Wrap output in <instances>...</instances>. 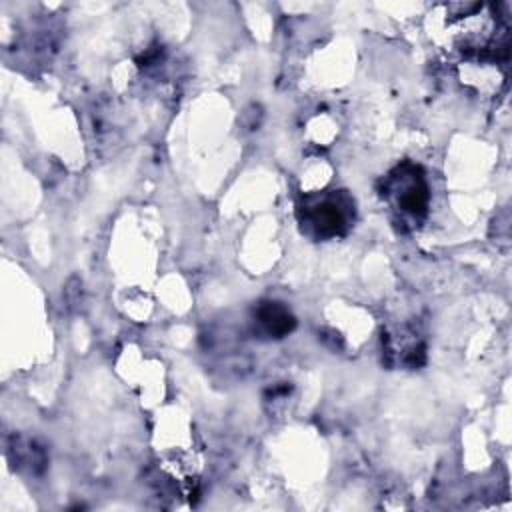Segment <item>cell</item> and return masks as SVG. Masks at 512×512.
Masks as SVG:
<instances>
[{"instance_id":"obj_1","label":"cell","mask_w":512,"mask_h":512,"mask_svg":"<svg viewBox=\"0 0 512 512\" xmlns=\"http://www.w3.org/2000/svg\"><path fill=\"white\" fill-rule=\"evenodd\" d=\"M382 194L402 218L420 220L428 210V182L424 178L422 168L412 162L398 164L386 176Z\"/></svg>"},{"instance_id":"obj_2","label":"cell","mask_w":512,"mask_h":512,"mask_svg":"<svg viewBox=\"0 0 512 512\" xmlns=\"http://www.w3.org/2000/svg\"><path fill=\"white\" fill-rule=\"evenodd\" d=\"M300 222L316 238H334L348 230L354 216V202L344 192H330L320 198H308L300 208Z\"/></svg>"},{"instance_id":"obj_3","label":"cell","mask_w":512,"mask_h":512,"mask_svg":"<svg viewBox=\"0 0 512 512\" xmlns=\"http://www.w3.org/2000/svg\"><path fill=\"white\" fill-rule=\"evenodd\" d=\"M254 318L260 330L270 338H282L290 334L296 326V318L292 316V312L282 302L276 300L260 302L258 308L254 310Z\"/></svg>"}]
</instances>
